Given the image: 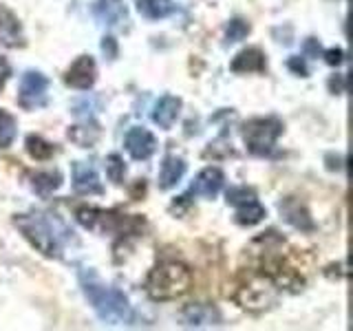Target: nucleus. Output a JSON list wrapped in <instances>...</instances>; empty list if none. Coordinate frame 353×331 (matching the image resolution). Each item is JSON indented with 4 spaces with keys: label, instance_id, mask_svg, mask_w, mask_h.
<instances>
[{
    "label": "nucleus",
    "instance_id": "nucleus-7",
    "mask_svg": "<svg viewBox=\"0 0 353 331\" xmlns=\"http://www.w3.org/2000/svg\"><path fill=\"white\" fill-rule=\"evenodd\" d=\"M47 88L49 80L40 71H27L20 77V93L18 104L27 110H36L47 104Z\"/></svg>",
    "mask_w": 353,
    "mask_h": 331
},
{
    "label": "nucleus",
    "instance_id": "nucleus-13",
    "mask_svg": "<svg viewBox=\"0 0 353 331\" xmlns=\"http://www.w3.org/2000/svg\"><path fill=\"white\" fill-rule=\"evenodd\" d=\"M223 181H225L223 172H221L219 168H214V166H210V168H203L201 172L196 174V179L190 185L188 194L203 197V199H214L221 192V188H223Z\"/></svg>",
    "mask_w": 353,
    "mask_h": 331
},
{
    "label": "nucleus",
    "instance_id": "nucleus-9",
    "mask_svg": "<svg viewBox=\"0 0 353 331\" xmlns=\"http://www.w3.org/2000/svg\"><path fill=\"white\" fill-rule=\"evenodd\" d=\"M221 320L223 318H221L219 309L208 303H190L181 309V323L185 327H194V329L219 327Z\"/></svg>",
    "mask_w": 353,
    "mask_h": 331
},
{
    "label": "nucleus",
    "instance_id": "nucleus-33",
    "mask_svg": "<svg viewBox=\"0 0 353 331\" xmlns=\"http://www.w3.org/2000/svg\"><path fill=\"white\" fill-rule=\"evenodd\" d=\"M305 53H307V55H314V58H318V53H320V44H318V40L307 38V42H305Z\"/></svg>",
    "mask_w": 353,
    "mask_h": 331
},
{
    "label": "nucleus",
    "instance_id": "nucleus-11",
    "mask_svg": "<svg viewBox=\"0 0 353 331\" xmlns=\"http://www.w3.org/2000/svg\"><path fill=\"white\" fill-rule=\"evenodd\" d=\"M126 150L130 152L132 159L146 161L152 157V152L157 150V139L154 135L143 126H132L126 132Z\"/></svg>",
    "mask_w": 353,
    "mask_h": 331
},
{
    "label": "nucleus",
    "instance_id": "nucleus-25",
    "mask_svg": "<svg viewBox=\"0 0 353 331\" xmlns=\"http://www.w3.org/2000/svg\"><path fill=\"white\" fill-rule=\"evenodd\" d=\"M106 174H108V179L113 181V183L124 181L126 163H124V159H121L117 152H110L108 157H106Z\"/></svg>",
    "mask_w": 353,
    "mask_h": 331
},
{
    "label": "nucleus",
    "instance_id": "nucleus-4",
    "mask_svg": "<svg viewBox=\"0 0 353 331\" xmlns=\"http://www.w3.org/2000/svg\"><path fill=\"white\" fill-rule=\"evenodd\" d=\"M279 287L270 279L268 274H263L261 270H254L248 274V279L243 281L236 292H234V301L239 307L248 309V312H265L272 305L279 301Z\"/></svg>",
    "mask_w": 353,
    "mask_h": 331
},
{
    "label": "nucleus",
    "instance_id": "nucleus-29",
    "mask_svg": "<svg viewBox=\"0 0 353 331\" xmlns=\"http://www.w3.org/2000/svg\"><path fill=\"white\" fill-rule=\"evenodd\" d=\"M287 64H290V69L294 71V73H298V75H301V77H307V66H305V62H303V58H298V55H292V58H290V62H287Z\"/></svg>",
    "mask_w": 353,
    "mask_h": 331
},
{
    "label": "nucleus",
    "instance_id": "nucleus-23",
    "mask_svg": "<svg viewBox=\"0 0 353 331\" xmlns=\"http://www.w3.org/2000/svg\"><path fill=\"white\" fill-rule=\"evenodd\" d=\"M27 152L31 154L33 159H38V161H47L53 157V152H55V146L51 141L47 139H42L40 135H29L27 137Z\"/></svg>",
    "mask_w": 353,
    "mask_h": 331
},
{
    "label": "nucleus",
    "instance_id": "nucleus-17",
    "mask_svg": "<svg viewBox=\"0 0 353 331\" xmlns=\"http://www.w3.org/2000/svg\"><path fill=\"white\" fill-rule=\"evenodd\" d=\"M265 66H268V62H265V53L256 47H250V49H243L241 53L234 55L230 69L234 73H263Z\"/></svg>",
    "mask_w": 353,
    "mask_h": 331
},
{
    "label": "nucleus",
    "instance_id": "nucleus-12",
    "mask_svg": "<svg viewBox=\"0 0 353 331\" xmlns=\"http://www.w3.org/2000/svg\"><path fill=\"white\" fill-rule=\"evenodd\" d=\"M0 44L9 49L25 47V33L18 16L9 7L0 5Z\"/></svg>",
    "mask_w": 353,
    "mask_h": 331
},
{
    "label": "nucleus",
    "instance_id": "nucleus-27",
    "mask_svg": "<svg viewBox=\"0 0 353 331\" xmlns=\"http://www.w3.org/2000/svg\"><path fill=\"white\" fill-rule=\"evenodd\" d=\"M256 197V192L252 190V188H230V190L225 192V199L230 205H239L243 201H250V199Z\"/></svg>",
    "mask_w": 353,
    "mask_h": 331
},
{
    "label": "nucleus",
    "instance_id": "nucleus-8",
    "mask_svg": "<svg viewBox=\"0 0 353 331\" xmlns=\"http://www.w3.org/2000/svg\"><path fill=\"white\" fill-rule=\"evenodd\" d=\"M279 212H281L285 223H290L296 230H301V232H314L316 230L314 219H312V214H309L307 205L301 201V199L285 197L279 203Z\"/></svg>",
    "mask_w": 353,
    "mask_h": 331
},
{
    "label": "nucleus",
    "instance_id": "nucleus-2",
    "mask_svg": "<svg viewBox=\"0 0 353 331\" xmlns=\"http://www.w3.org/2000/svg\"><path fill=\"white\" fill-rule=\"evenodd\" d=\"M192 287V272L181 261H161L150 270L146 292L152 301H176Z\"/></svg>",
    "mask_w": 353,
    "mask_h": 331
},
{
    "label": "nucleus",
    "instance_id": "nucleus-6",
    "mask_svg": "<svg viewBox=\"0 0 353 331\" xmlns=\"http://www.w3.org/2000/svg\"><path fill=\"white\" fill-rule=\"evenodd\" d=\"M243 141L252 154L256 157H268L274 152V146L283 135V121L276 117H254L248 119L241 128Z\"/></svg>",
    "mask_w": 353,
    "mask_h": 331
},
{
    "label": "nucleus",
    "instance_id": "nucleus-30",
    "mask_svg": "<svg viewBox=\"0 0 353 331\" xmlns=\"http://www.w3.org/2000/svg\"><path fill=\"white\" fill-rule=\"evenodd\" d=\"M329 88H331V93H336V95L345 93V75H334V77H331Z\"/></svg>",
    "mask_w": 353,
    "mask_h": 331
},
{
    "label": "nucleus",
    "instance_id": "nucleus-26",
    "mask_svg": "<svg viewBox=\"0 0 353 331\" xmlns=\"http://www.w3.org/2000/svg\"><path fill=\"white\" fill-rule=\"evenodd\" d=\"M248 36H250V25L245 20L234 18V20L228 22V27H225V40L228 42H241V40H245Z\"/></svg>",
    "mask_w": 353,
    "mask_h": 331
},
{
    "label": "nucleus",
    "instance_id": "nucleus-3",
    "mask_svg": "<svg viewBox=\"0 0 353 331\" xmlns=\"http://www.w3.org/2000/svg\"><path fill=\"white\" fill-rule=\"evenodd\" d=\"M77 223L82 228L95 232V234H119V237H139L146 221L141 217H126L113 212V210H102L93 205H84L75 212Z\"/></svg>",
    "mask_w": 353,
    "mask_h": 331
},
{
    "label": "nucleus",
    "instance_id": "nucleus-10",
    "mask_svg": "<svg viewBox=\"0 0 353 331\" xmlns=\"http://www.w3.org/2000/svg\"><path fill=\"white\" fill-rule=\"evenodd\" d=\"M97 80V66L91 55H80L64 75V82L77 88V91H88Z\"/></svg>",
    "mask_w": 353,
    "mask_h": 331
},
{
    "label": "nucleus",
    "instance_id": "nucleus-28",
    "mask_svg": "<svg viewBox=\"0 0 353 331\" xmlns=\"http://www.w3.org/2000/svg\"><path fill=\"white\" fill-rule=\"evenodd\" d=\"M325 62L329 66H338L345 62V53H342V49H329L325 51Z\"/></svg>",
    "mask_w": 353,
    "mask_h": 331
},
{
    "label": "nucleus",
    "instance_id": "nucleus-21",
    "mask_svg": "<svg viewBox=\"0 0 353 331\" xmlns=\"http://www.w3.org/2000/svg\"><path fill=\"white\" fill-rule=\"evenodd\" d=\"M135 5L139 14L148 20H163L176 11L172 0H135Z\"/></svg>",
    "mask_w": 353,
    "mask_h": 331
},
{
    "label": "nucleus",
    "instance_id": "nucleus-32",
    "mask_svg": "<svg viewBox=\"0 0 353 331\" xmlns=\"http://www.w3.org/2000/svg\"><path fill=\"white\" fill-rule=\"evenodd\" d=\"M9 75H11V66L5 58H0V91L5 88L7 80H9Z\"/></svg>",
    "mask_w": 353,
    "mask_h": 331
},
{
    "label": "nucleus",
    "instance_id": "nucleus-18",
    "mask_svg": "<svg viewBox=\"0 0 353 331\" xmlns=\"http://www.w3.org/2000/svg\"><path fill=\"white\" fill-rule=\"evenodd\" d=\"M185 174V161L176 154H168L161 163V170H159V188L161 190H170L176 183L183 179Z\"/></svg>",
    "mask_w": 353,
    "mask_h": 331
},
{
    "label": "nucleus",
    "instance_id": "nucleus-24",
    "mask_svg": "<svg viewBox=\"0 0 353 331\" xmlns=\"http://www.w3.org/2000/svg\"><path fill=\"white\" fill-rule=\"evenodd\" d=\"M18 124L11 113H7L5 108H0V148H9L16 139Z\"/></svg>",
    "mask_w": 353,
    "mask_h": 331
},
{
    "label": "nucleus",
    "instance_id": "nucleus-22",
    "mask_svg": "<svg viewBox=\"0 0 353 331\" xmlns=\"http://www.w3.org/2000/svg\"><path fill=\"white\" fill-rule=\"evenodd\" d=\"M234 208H236V223L239 225H248V228L256 225L265 217H268V210L261 205V201L256 197L250 199V201H243Z\"/></svg>",
    "mask_w": 353,
    "mask_h": 331
},
{
    "label": "nucleus",
    "instance_id": "nucleus-14",
    "mask_svg": "<svg viewBox=\"0 0 353 331\" xmlns=\"http://www.w3.org/2000/svg\"><path fill=\"white\" fill-rule=\"evenodd\" d=\"M73 188L77 194H102L104 192L102 181H99L95 168L84 161L73 163Z\"/></svg>",
    "mask_w": 353,
    "mask_h": 331
},
{
    "label": "nucleus",
    "instance_id": "nucleus-20",
    "mask_svg": "<svg viewBox=\"0 0 353 331\" xmlns=\"http://www.w3.org/2000/svg\"><path fill=\"white\" fill-rule=\"evenodd\" d=\"M99 135H102V130H99V124H97V121H93V119H88V117H86L84 124H75V126L69 128V139L73 143H77L80 148H91V146H95Z\"/></svg>",
    "mask_w": 353,
    "mask_h": 331
},
{
    "label": "nucleus",
    "instance_id": "nucleus-15",
    "mask_svg": "<svg viewBox=\"0 0 353 331\" xmlns=\"http://www.w3.org/2000/svg\"><path fill=\"white\" fill-rule=\"evenodd\" d=\"M181 113V99L174 95H163L152 110V121L163 130H170Z\"/></svg>",
    "mask_w": 353,
    "mask_h": 331
},
{
    "label": "nucleus",
    "instance_id": "nucleus-5",
    "mask_svg": "<svg viewBox=\"0 0 353 331\" xmlns=\"http://www.w3.org/2000/svg\"><path fill=\"white\" fill-rule=\"evenodd\" d=\"M14 225L22 232V237L47 259L62 257L60 239L55 234V230L51 228L49 221L44 219V214H16Z\"/></svg>",
    "mask_w": 353,
    "mask_h": 331
},
{
    "label": "nucleus",
    "instance_id": "nucleus-1",
    "mask_svg": "<svg viewBox=\"0 0 353 331\" xmlns=\"http://www.w3.org/2000/svg\"><path fill=\"white\" fill-rule=\"evenodd\" d=\"M80 285L99 320H104L108 325H128L132 320V307L124 292H119L117 287L104 285L93 270H80Z\"/></svg>",
    "mask_w": 353,
    "mask_h": 331
},
{
    "label": "nucleus",
    "instance_id": "nucleus-31",
    "mask_svg": "<svg viewBox=\"0 0 353 331\" xmlns=\"http://www.w3.org/2000/svg\"><path fill=\"white\" fill-rule=\"evenodd\" d=\"M102 49H104V53L108 55L110 60H115V58H117V44H115V38L106 36L104 42H102Z\"/></svg>",
    "mask_w": 353,
    "mask_h": 331
},
{
    "label": "nucleus",
    "instance_id": "nucleus-16",
    "mask_svg": "<svg viewBox=\"0 0 353 331\" xmlns=\"http://www.w3.org/2000/svg\"><path fill=\"white\" fill-rule=\"evenodd\" d=\"M93 16L102 22V25L115 27L119 22H124L128 11L124 0H95L93 3Z\"/></svg>",
    "mask_w": 353,
    "mask_h": 331
},
{
    "label": "nucleus",
    "instance_id": "nucleus-19",
    "mask_svg": "<svg viewBox=\"0 0 353 331\" xmlns=\"http://www.w3.org/2000/svg\"><path fill=\"white\" fill-rule=\"evenodd\" d=\"M29 185L33 192H38L40 197H49L53 194L58 188L62 185V174L58 170H40V172H31L29 177Z\"/></svg>",
    "mask_w": 353,
    "mask_h": 331
}]
</instances>
